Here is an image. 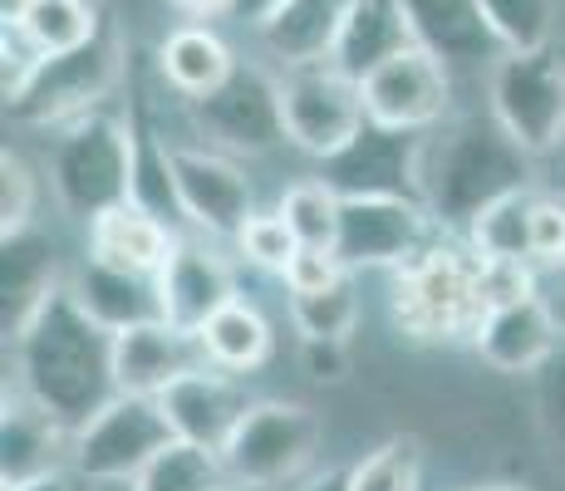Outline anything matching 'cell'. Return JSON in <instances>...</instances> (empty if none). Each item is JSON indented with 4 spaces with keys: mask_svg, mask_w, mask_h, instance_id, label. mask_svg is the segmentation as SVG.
Returning <instances> with one entry per match:
<instances>
[{
    "mask_svg": "<svg viewBox=\"0 0 565 491\" xmlns=\"http://www.w3.org/2000/svg\"><path fill=\"white\" fill-rule=\"evenodd\" d=\"M15 364V384L45 413L79 433L104 403L118 398L114 378V334L79 310L70 286L54 290L50 305L6 344Z\"/></svg>",
    "mask_w": 565,
    "mask_h": 491,
    "instance_id": "6da1fadb",
    "label": "cell"
},
{
    "mask_svg": "<svg viewBox=\"0 0 565 491\" xmlns=\"http://www.w3.org/2000/svg\"><path fill=\"white\" fill-rule=\"evenodd\" d=\"M541 162L521 152L492 114H452L423 134V206L438 232L467 236V226L512 192L541 188Z\"/></svg>",
    "mask_w": 565,
    "mask_h": 491,
    "instance_id": "7a4b0ae2",
    "label": "cell"
},
{
    "mask_svg": "<svg viewBox=\"0 0 565 491\" xmlns=\"http://www.w3.org/2000/svg\"><path fill=\"white\" fill-rule=\"evenodd\" d=\"M388 314L418 344H472L477 324L487 320L482 256L462 236L438 232L388 270Z\"/></svg>",
    "mask_w": 565,
    "mask_h": 491,
    "instance_id": "3957f363",
    "label": "cell"
},
{
    "mask_svg": "<svg viewBox=\"0 0 565 491\" xmlns=\"http://www.w3.org/2000/svg\"><path fill=\"white\" fill-rule=\"evenodd\" d=\"M45 188L70 222L89 226L134 202V124L108 108L74 118L50 134Z\"/></svg>",
    "mask_w": 565,
    "mask_h": 491,
    "instance_id": "277c9868",
    "label": "cell"
},
{
    "mask_svg": "<svg viewBox=\"0 0 565 491\" xmlns=\"http://www.w3.org/2000/svg\"><path fill=\"white\" fill-rule=\"evenodd\" d=\"M128 70V40L124 25L114 20V10H104V25L94 40H84L79 50L45 54V60L30 70V79L15 94H6V118L20 128H54L74 124V118L104 108V98L118 89Z\"/></svg>",
    "mask_w": 565,
    "mask_h": 491,
    "instance_id": "5b68a950",
    "label": "cell"
},
{
    "mask_svg": "<svg viewBox=\"0 0 565 491\" xmlns=\"http://www.w3.org/2000/svg\"><path fill=\"white\" fill-rule=\"evenodd\" d=\"M324 428L315 408L296 398H252L246 418L226 438L222 457L226 482L246 491H296L320 472Z\"/></svg>",
    "mask_w": 565,
    "mask_h": 491,
    "instance_id": "8992f818",
    "label": "cell"
},
{
    "mask_svg": "<svg viewBox=\"0 0 565 491\" xmlns=\"http://www.w3.org/2000/svg\"><path fill=\"white\" fill-rule=\"evenodd\" d=\"M172 438V423L158 398H138V393H118L104 403L70 442V477L89 491H124L162 452Z\"/></svg>",
    "mask_w": 565,
    "mask_h": 491,
    "instance_id": "52a82bcc",
    "label": "cell"
},
{
    "mask_svg": "<svg viewBox=\"0 0 565 491\" xmlns=\"http://www.w3.org/2000/svg\"><path fill=\"white\" fill-rule=\"evenodd\" d=\"M487 114L521 152L546 162L565 138V50L502 54L487 70Z\"/></svg>",
    "mask_w": 565,
    "mask_h": 491,
    "instance_id": "ba28073f",
    "label": "cell"
},
{
    "mask_svg": "<svg viewBox=\"0 0 565 491\" xmlns=\"http://www.w3.org/2000/svg\"><path fill=\"white\" fill-rule=\"evenodd\" d=\"M188 118L198 143L222 148L232 158H266L276 148H290L286 108H280V70H266L256 60H242L222 89L188 104Z\"/></svg>",
    "mask_w": 565,
    "mask_h": 491,
    "instance_id": "9c48e42d",
    "label": "cell"
},
{
    "mask_svg": "<svg viewBox=\"0 0 565 491\" xmlns=\"http://www.w3.org/2000/svg\"><path fill=\"white\" fill-rule=\"evenodd\" d=\"M280 108H286V138L296 152L315 162H330L340 148H350L364 134V89L344 70L324 64H300L280 70Z\"/></svg>",
    "mask_w": 565,
    "mask_h": 491,
    "instance_id": "30bf717a",
    "label": "cell"
},
{
    "mask_svg": "<svg viewBox=\"0 0 565 491\" xmlns=\"http://www.w3.org/2000/svg\"><path fill=\"white\" fill-rule=\"evenodd\" d=\"M172 178H178V202L188 232L232 246V236L252 222L256 188L246 178L242 158L206 143H172Z\"/></svg>",
    "mask_w": 565,
    "mask_h": 491,
    "instance_id": "8fae6325",
    "label": "cell"
},
{
    "mask_svg": "<svg viewBox=\"0 0 565 491\" xmlns=\"http://www.w3.org/2000/svg\"><path fill=\"white\" fill-rule=\"evenodd\" d=\"M438 236V222L423 202L408 196H344L340 236H334V256L350 270H394L404 266L413 250H423Z\"/></svg>",
    "mask_w": 565,
    "mask_h": 491,
    "instance_id": "7c38bea8",
    "label": "cell"
},
{
    "mask_svg": "<svg viewBox=\"0 0 565 491\" xmlns=\"http://www.w3.org/2000/svg\"><path fill=\"white\" fill-rule=\"evenodd\" d=\"M242 260L226 242H212V236L182 232L178 246H172L168 266L158 276L162 290V320L178 324L182 334H202V324L212 314H222L226 305L242 295Z\"/></svg>",
    "mask_w": 565,
    "mask_h": 491,
    "instance_id": "4fadbf2b",
    "label": "cell"
},
{
    "mask_svg": "<svg viewBox=\"0 0 565 491\" xmlns=\"http://www.w3.org/2000/svg\"><path fill=\"white\" fill-rule=\"evenodd\" d=\"M360 89H364L369 124H379V128L433 134L438 124L452 118V70L443 60H433L423 45L379 64Z\"/></svg>",
    "mask_w": 565,
    "mask_h": 491,
    "instance_id": "5bb4252c",
    "label": "cell"
},
{
    "mask_svg": "<svg viewBox=\"0 0 565 491\" xmlns=\"http://www.w3.org/2000/svg\"><path fill=\"white\" fill-rule=\"evenodd\" d=\"M315 172L340 196H408V202H423V134L364 124V134L350 148H340Z\"/></svg>",
    "mask_w": 565,
    "mask_h": 491,
    "instance_id": "9a60e30c",
    "label": "cell"
},
{
    "mask_svg": "<svg viewBox=\"0 0 565 491\" xmlns=\"http://www.w3.org/2000/svg\"><path fill=\"white\" fill-rule=\"evenodd\" d=\"M565 330L551 310L546 295H526L516 305H497L472 334V354L482 359L492 374L507 378H536L561 349Z\"/></svg>",
    "mask_w": 565,
    "mask_h": 491,
    "instance_id": "2e32d148",
    "label": "cell"
},
{
    "mask_svg": "<svg viewBox=\"0 0 565 491\" xmlns=\"http://www.w3.org/2000/svg\"><path fill=\"white\" fill-rule=\"evenodd\" d=\"M158 403H162V413H168L178 442L222 452L226 438L236 433V423L252 408V393L242 388L236 374H222V369L202 364V369H192L188 378H178Z\"/></svg>",
    "mask_w": 565,
    "mask_h": 491,
    "instance_id": "e0dca14e",
    "label": "cell"
},
{
    "mask_svg": "<svg viewBox=\"0 0 565 491\" xmlns=\"http://www.w3.org/2000/svg\"><path fill=\"white\" fill-rule=\"evenodd\" d=\"M70 442L74 433L54 413H45L35 398H25L10 384L6 408H0V491L70 472Z\"/></svg>",
    "mask_w": 565,
    "mask_h": 491,
    "instance_id": "ac0fdd59",
    "label": "cell"
},
{
    "mask_svg": "<svg viewBox=\"0 0 565 491\" xmlns=\"http://www.w3.org/2000/svg\"><path fill=\"white\" fill-rule=\"evenodd\" d=\"M413 45H423L433 60H443L452 74L458 70H492L502 60V40H497L492 20H487L482 0H404Z\"/></svg>",
    "mask_w": 565,
    "mask_h": 491,
    "instance_id": "d6986e66",
    "label": "cell"
},
{
    "mask_svg": "<svg viewBox=\"0 0 565 491\" xmlns=\"http://www.w3.org/2000/svg\"><path fill=\"white\" fill-rule=\"evenodd\" d=\"M202 344L198 334H182L178 324L153 320L138 330L114 334V378L118 393H138V398H162L178 378L202 369Z\"/></svg>",
    "mask_w": 565,
    "mask_h": 491,
    "instance_id": "ffe728a7",
    "label": "cell"
},
{
    "mask_svg": "<svg viewBox=\"0 0 565 491\" xmlns=\"http://www.w3.org/2000/svg\"><path fill=\"white\" fill-rule=\"evenodd\" d=\"M64 280L70 276L60 270V250L40 226L0 236V334L6 344L45 310L54 290H64Z\"/></svg>",
    "mask_w": 565,
    "mask_h": 491,
    "instance_id": "44dd1931",
    "label": "cell"
},
{
    "mask_svg": "<svg viewBox=\"0 0 565 491\" xmlns=\"http://www.w3.org/2000/svg\"><path fill=\"white\" fill-rule=\"evenodd\" d=\"M70 295L79 300V310L89 314L94 324H104L108 334L138 330V324L162 320V290L158 276H134V270L104 266V260L84 256L79 266L70 270Z\"/></svg>",
    "mask_w": 565,
    "mask_h": 491,
    "instance_id": "7402d4cb",
    "label": "cell"
},
{
    "mask_svg": "<svg viewBox=\"0 0 565 491\" xmlns=\"http://www.w3.org/2000/svg\"><path fill=\"white\" fill-rule=\"evenodd\" d=\"M178 236H182L178 226H168L148 206L124 202L114 212H104L99 222L84 226V256L118 266V270H134V276H162Z\"/></svg>",
    "mask_w": 565,
    "mask_h": 491,
    "instance_id": "603a6c76",
    "label": "cell"
},
{
    "mask_svg": "<svg viewBox=\"0 0 565 491\" xmlns=\"http://www.w3.org/2000/svg\"><path fill=\"white\" fill-rule=\"evenodd\" d=\"M354 0H286L276 15L256 25L260 50L276 60V70H300V64H324L340 45L344 15Z\"/></svg>",
    "mask_w": 565,
    "mask_h": 491,
    "instance_id": "cb8c5ba5",
    "label": "cell"
},
{
    "mask_svg": "<svg viewBox=\"0 0 565 491\" xmlns=\"http://www.w3.org/2000/svg\"><path fill=\"white\" fill-rule=\"evenodd\" d=\"M236 50L222 40L216 25L188 20V25H172L158 45V74L182 104H198V98L216 94L236 70Z\"/></svg>",
    "mask_w": 565,
    "mask_h": 491,
    "instance_id": "d4e9b609",
    "label": "cell"
},
{
    "mask_svg": "<svg viewBox=\"0 0 565 491\" xmlns=\"http://www.w3.org/2000/svg\"><path fill=\"white\" fill-rule=\"evenodd\" d=\"M404 50H413V25H408L404 0H354L330 64L364 84L379 64H388Z\"/></svg>",
    "mask_w": 565,
    "mask_h": 491,
    "instance_id": "484cf974",
    "label": "cell"
},
{
    "mask_svg": "<svg viewBox=\"0 0 565 491\" xmlns=\"http://www.w3.org/2000/svg\"><path fill=\"white\" fill-rule=\"evenodd\" d=\"M198 344H202V359L212 369L246 378V374H256V369L270 364V354H276V330H270V320L260 314L256 300L236 295L222 314H212V320L202 324Z\"/></svg>",
    "mask_w": 565,
    "mask_h": 491,
    "instance_id": "4316f807",
    "label": "cell"
},
{
    "mask_svg": "<svg viewBox=\"0 0 565 491\" xmlns=\"http://www.w3.org/2000/svg\"><path fill=\"white\" fill-rule=\"evenodd\" d=\"M290 324H296L300 344H350V334L364 320V276L344 270L340 280L286 300Z\"/></svg>",
    "mask_w": 565,
    "mask_h": 491,
    "instance_id": "83f0119b",
    "label": "cell"
},
{
    "mask_svg": "<svg viewBox=\"0 0 565 491\" xmlns=\"http://www.w3.org/2000/svg\"><path fill=\"white\" fill-rule=\"evenodd\" d=\"M99 25H104V6H94V0H30L15 20V30L40 54L79 50L84 40L99 35Z\"/></svg>",
    "mask_w": 565,
    "mask_h": 491,
    "instance_id": "f1b7e54d",
    "label": "cell"
},
{
    "mask_svg": "<svg viewBox=\"0 0 565 491\" xmlns=\"http://www.w3.org/2000/svg\"><path fill=\"white\" fill-rule=\"evenodd\" d=\"M276 212H280V222L290 226V236H296L300 246H330L334 250L344 196L334 192L320 172H306V178H296L286 192L276 196Z\"/></svg>",
    "mask_w": 565,
    "mask_h": 491,
    "instance_id": "f546056e",
    "label": "cell"
},
{
    "mask_svg": "<svg viewBox=\"0 0 565 491\" xmlns=\"http://www.w3.org/2000/svg\"><path fill=\"white\" fill-rule=\"evenodd\" d=\"M226 467L216 452L192 442H168L124 491H226Z\"/></svg>",
    "mask_w": 565,
    "mask_h": 491,
    "instance_id": "4dcf8cb0",
    "label": "cell"
},
{
    "mask_svg": "<svg viewBox=\"0 0 565 491\" xmlns=\"http://www.w3.org/2000/svg\"><path fill=\"white\" fill-rule=\"evenodd\" d=\"M487 20H492L497 40L507 54H531L561 45V15L565 0H482Z\"/></svg>",
    "mask_w": 565,
    "mask_h": 491,
    "instance_id": "1f68e13d",
    "label": "cell"
},
{
    "mask_svg": "<svg viewBox=\"0 0 565 491\" xmlns=\"http://www.w3.org/2000/svg\"><path fill=\"white\" fill-rule=\"evenodd\" d=\"M350 491H423V442L394 433L344 467Z\"/></svg>",
    "mask_w": 565,
    "mask_h": 491,
    "instance_id": "d6a6232c",
    "label": "cell"
},
{
    "mask_svg": "<svg viewBox=\"0 0 565 491\" xmlns=\"http://www.w3.org/2000/svg\"><path fill=\"white\" fill-rule=\"evenodd\" d=\"M531 192H512L497 206H487L472 226H467L462 242L487 260H531Z\"/></svg>",
    "mask_w": 565,
    "mask_h": 491,
    "instance_id": "836d02e7",
    "label": "cell"
},
{
    "mask_svg": "<svg viewBox=\"0 0 565 491\" xmlns=\"http://www.w3.org/2000/svg\"><path fill=\"white\" fill-rule=\"evenodd\" d=\"M232 250H236V260H242V266H256V270H266V276H286V266L296 260L300 242L290 236V226L280 222L276 206H270V212H260V206H256L252 222L232 236Z\"/></svg>",
    "mask_w": 565,
    "mask_h": 491,
    "instance_id": "e575fe53",
    "label": "cell"
},
{
    "mask_svg": "<svg viewBox=\"0 0 565 491\" xmlns=\"http://www.w3.org/2000/svg\"><path fill=\"white\" fill-rule=\"evenodd\" d=\"M45 192V178L30 168V158L20 148L0 152V236H15L35 226V206Z\"/></svg>",
    "mask_w": 565,
    "mask_h": 491,
    "instance_id": "d590c367",
    "label": "cell"
},
{
    "mask_svg": "<svg viewBox=\"0 0 565 491\" xmlns=\"http://www.w3.org/2000/svg\"><path fill=\"white\" fill-rule=\"evenodd\" d=\"M531 266L541 276L565 266V196L551 188H536L531 196Z\"/></svg>",
    "mask_w": 565,
    "mask_h": 491,
    "instance_id": "8d00e7d4",
    "label": "cell"
},
{
    "mask_svg": "<svg viewBox=\"0 0 565 491\" xmlns=\"http://www.w3.org/2000/svg\"><path fill=\"white\" fill-rule=\"evenodd\" d=\"M531 393H536V423L546 433V442L565 457V340L551 354V364L531 378Z\"/></svg>",
    "mask_w": 565,
    "mask_h": 491,
    "instance_id": "74e56055",
    "label": "cell"
},
{
    "mask_svg": "<svg viewBox=\"0 0 565 491\" xmlns=\"http://www.w3.org/2000/svg\"><path fill=\"white\" fill-rule=\"evenodd\" d=\"M546 276H541L531 260H487L482 256V290H487V310L497 305H516L526 295H541Z\"/></svg>",
    "mask_w": 565,
    "mask_h": 491,
    "instance_id": "f35d334b",
    "label": "cell"
},
{
    "mask_svg": "<svg viewBox=\"0 0 565 491\" xmlns=\"http://www.w3.org/2000/svg\"><path fill=\"white\" fill-rule=\"evenodd\" d=\"M344 270L350 266H344L330 246H300L296 260L286 266V276H280V286H286V295H306V290H320V286H330V280H340Z\"/></svg>",
    "mask_w": 565,
    "mask_h": 491,
    "instance_id": "ab89813d",
    "label": "cell"
},
{
    "mask_svg": "<svg viewBox=\"0 0 565 491\" xmlns=\"http://www.w3.org/2000/svg\"><path fill=\"white\" fill-rule=\"evenodd\" d=\"M306 369L315 378H340L344 374V344H300Z\"/></svg>",
    "mask_w": 565,
    "mask_h": 491,
    "instance_id": "60d3db41",
    "label": "cell"
},
{
    "mask_svg": "<svg viewBox=\"0 0 565 491\" xmlns=\"http://www.w3.org/2000/svg\"><path fill=\"white\" fill-rule=\"evenodd\" d=\"M168 6L188 20H202V25H212L216 15H232V0H168Z\"/></svg>",
    "mask_w": 565,
    "mask_h": 491,
    "instance_id": "b9f144b4",
    "label": "cell"
},
{
    "mask_svg": "<svg viewBox=\"0 0 565 491\" xmlns=\"http://www.w3.org/2000/svg\"><path fill=\"white\" fill-rule=\"evenodd\" d=\"M280 6H286V0H232V15L236 20H246V25H260V20H266V15H276V10Z\"/></svg>",
    "mask_w": 565,
    "mask_h": 491,
    "instance_id": "7bdbcfd3",
    "label": "cell"
},
{
    "mask_svg": "<svg viewBox=\"0 0 565 491\" xmlns=\"http://www.w3.org/2000/svg\"><path fill=\"white\" fill-rule=\"evenodd\" d=\"M296 491H350L344 487V467H320V472L306 477Z\"/></svg>",
    "mask_w": 565,
    "mask_h": 491,
    "instance_id": "ee69618b",
    "label": "cell"
},
{
    "mask_svg": "<svg viewBox=\"0 0 565 491\" xmlns=\"http://www.w3.org/2000/svg\"><path fill=\"white\" fill-rule=\"evenodd\" d=\"M541 168H546V178H541V188H551V192H561V196H565V138H561V148L551 152L546 162H541Z\"/></svg>",
    "mask_w": 565,
    "mask_h": 491,
    "instance_id": "f6af8a7d",
    "label": "cell"
},
{
    "mask_svg": "<svg viewBox=\"0 0 565 491\" xmlns=\"http://www.w3.org/2000/svg\"><path fill=\"white\" fill-rule=\"evenodd\" d=\"M541 295L551 300V310H556V320H561V330H565V266H561V270H551L546 286H541Z\"/></svg>",
    "mask_w": 565,
    "mask_h": 491,
    "instance_id": "bcb514c9",
    "label": "cell"
},
{
    "mask_svg": "<svg viewBox=\"0 0 565 491\" xmlns=\"http://www.w3.org/2000/svg\"><path fill=\"white\" fill-rule=\"evenodd\" d=\"M6 491H79L70 472H54V477H40V482H25V487H6Z\"/></svg>",
    "mask_w": 565,
    "mask_h": 491,
    "instance_id": "7dc6e473",
    "label": "cell"
},
{
    "mask_svg": "<svg viewBox=\"0 0 565 491\" xmlns=\"http://www.w3.org/2000/svg\"><path fill=\"white\" fill-rule=\"evenodd\" d=\"M25 6H30V0H0V25H15Z\"/></svg>",
    "mask_w": 565,
    "mask_h": 491,
    "instance_id": "c3c4849f",
    "label": "cell"
},
{
    "mask_svg": "<svg viewBox=\"0 0 565 491\" xmlns=\"http://www.w3.org/2000/svg\"><path fill=\"white\" fill-rule=\"evenodd\" d=\"M462 491H536V487H521V482H477V487H462Z\"/></svg>",
    "mask_w": 565,
    "mask_h": 491,
    "instance_id": "681fc988",
    "label": "cell"
},
{
    "mask_svg": "<svg viewBox=\"0 0 565 491\" xmlns=\"http://www.w3.org/2000/svg\"><path fill=\"white\" fill-rule=\"evenodd\" d=\"M226 491H246V487H226Z\"/></svg>",
    "mask_w": 565,
    "mask_h": 491,
    "instance_id": "f907efd6",
    "label": "cell"
},
{
    "mask_svg": "<svg viewBox=\"0 0 565 491\" xmlns=\"http://www.w3.org/2000/svg\"><path fill=\"white\" fill-rule=\"evenodd\" d=\"M79 491H89V487H79Z\"/></svg>",
    "mask_w": 565,
    "mask_h": 491,
    "instance_id": "816d5d0a",
    "label": "cell"
},
{
    "mask_svg": "<svg viewBox=\"0 0 565 491\" xmlns=\"http://www.w3.org/2000/svg\"><path fill=\"white\" fill-rule=\"evenodd\" d=\"M561 50H565V40H561Z\"/></svg>",
    "mask_w": 565,
    "mask_h": 491,
    "instance_id": "f5cc1de1",
    "label": "cell"
}]
</instances>
